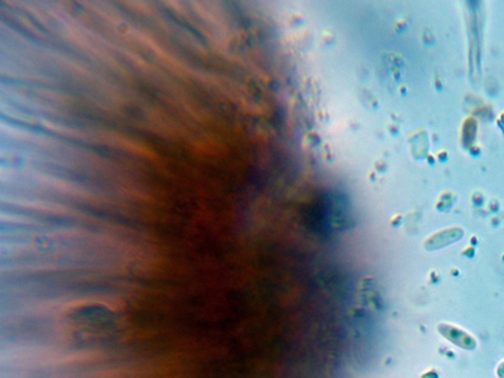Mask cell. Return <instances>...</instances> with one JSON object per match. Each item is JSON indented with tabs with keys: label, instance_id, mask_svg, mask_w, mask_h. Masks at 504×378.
<instances>
[{
	"label": "cell",
	"instance_id": "obj_3",
	"mask_svg": "<svg viewBox=\"0 0 504 378\" xmlns=\"http://www.w3.org/2000/svg\"><path fill=\"white\" fill-rule=\"evenodd\" d=\"M498 375L501 378H504V363L501 364L498 368Z\"/></svg>",
	"mask_w": 504,
	"mask_h": 378
},
{
	"label": "cell",
	"instance_id": "obj_2",
	"mask_svg": "<svg viewBox=\"0 0 504 378\" xmlns=\"http://www.w3.org/2000/svg\"><path fill=\"white\" fill-rule=\"evenodd\" d=\"M439 330L448 340L452 341L455 345L459 346L462 349L473 350L476 348L475 340L459 329L453 328L447 325H441L439 326Z\"/></svg>",
	"mask_w": 504,
	"mask_h": 378
},
{
	"label": "cell",
	"instance_id": "obj_1",
	"mask_svg": "<svg viewBox=\"0 0 504 378\" xmlns=\"http://www.w3.org/2000/svg\"><path fill=\"white\" fill-rule=\"evenodd\" d=\"M124 315L100 299H81L61 311L57 321L59 339L79 346L112 344L124 338Z\"/></svg>",
	"mask_w": 504,
	"mask_h": 378
}]
</instances>
